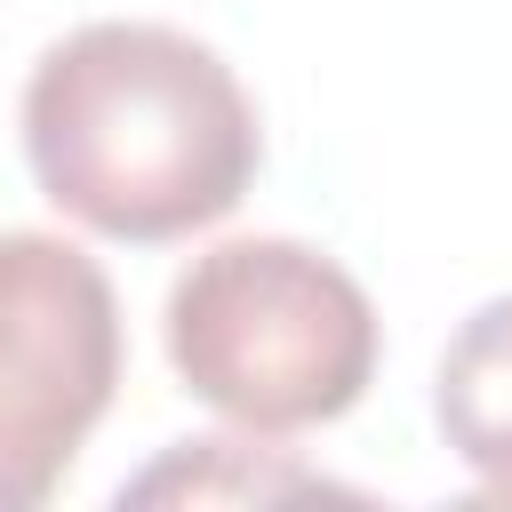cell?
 <instances>
[{
	"label": "cell",
	"instance_id": "277c9868",
	"mask_svg": "<svg viewBox=\"0 0 512 512\" xmlns=\"http://www.w3.org/2000/svg\"><path fill=\"white\" fill-rule=\"evenodd\" d=\"M432 424L464 472L512 496V296H488L480 312L456 320L432 376Z\"/></svg>",
	"mask_w": 512,
	"mask_h": 512
},
{
	"label": "cell",
	"instance_id": "7a4b0ae2",
	"mask_svg": "<svg viewBox=\"0 0 512 512\" xmlns=\"http://www.w3.org/2000/svg\"><path fill=\"white\" fill-rule=\"evenodd\" d=\"M160 336L184 392L264 440L336 424L376 384L384 352L368 288L280 232L200 248L168 288Z\"/></svg>",
	"mask_w": 512,
	"mask_h": 512
},
{
	"label": "cell",
	"instance_id": "5b68a950",
	"mask_svg": "<svg viewBox=\"0 0 512 512\" xmlns=\"http://www.w3.org/2000/svg\"><path fill=\"white\" fill-rule=\"evenodd\" d=\"M280 496H352L256 440H184L152 472L120 480V504H280Z\"/></svg>",
	"mask_w": 512,
	"mask_h": 512
},
{
	"label": "cell",
	"instance_id": "6da1fadb",
	"mask_svg": "<svg viewBox=\"0 0 512 512\" xmlns=\"http://www.w3.org/2000/svg\"><path fill=\"white\" fill-rule=\"evenodd\" d=\"M32 184L96 240L160 248L224 224L256 184L264 128L240 72L144 16L64 32L24 80Z\"/></svg>",
	"mask_w": 512,
	"mask_h": 512
},
{
	"label": "cell",
	"instance_id": "3957f363",
	"mask_svg": "<svg viewBox=\"0 0 512 512\" xmlns=\"http://www.w3.org/2000/svg\"><path fill=\"white\" fill-rule=\"evenodd\" d=\"M120 392V296L56 232H0V512L64 488Z\"/></svg>",
	"mask_w": 512,
	"mask_h": 512
}]
</instances>
